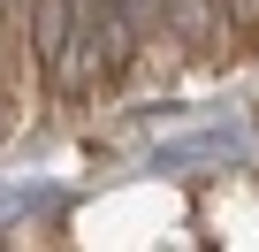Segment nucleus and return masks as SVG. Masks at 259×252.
<instances>
[{"mask_svg": "<svg viewBox=\"0 0 259 252\" xmlns=\"http://www.w3.org/2000/svg\"><path fill=\"white\" fill-rule=\"evenodd\" d=\"M69 39H76V0H38V54L61 61Z\"/></svg>", "mask_w": 259, "mask_h": 252, "instance_id": "nucleus-1", "label": "nucleus"}, {"mask_svg": "<svg viewBox=\"0 0 259 252\" xmlns=\"http://www.w3.org/2000/svg\"><path fill=\"white\" fill-rule=\"evenodd\" d=\"M229 16L236 23H259V0H229Z\"/></svg>", "mask_w": 259, "mask_h": 252, "instance_id": "nucleus-2", "label": "nucleus"}]
</instances>
